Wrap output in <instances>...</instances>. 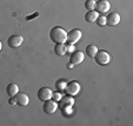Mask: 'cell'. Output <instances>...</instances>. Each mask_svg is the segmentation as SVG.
I'll use <instances>...</instances> for the list:
<instances>
[{"mask_svg":"<svg viewBox=\"0 0 133 126\" xmlns=\"http://www.w3.org/2000/svg\"><path fill=\"white\" fill-rule=\"evenodd\" d=\"M66 85H67V83H66L65 80H58L55 86H57V90H58L59 92H61V91H65Z\"/></svg>","mask_w":133,"mask_h":126,"instance_id":"ac0fdd59","label":"cell"},{"mask_svg":"<svg viewBox=\"0 0 133 126\" xmlns=\"http://www.w3.org/2000/svg\"><path fill=\"white\" fill-rule=\"evenodd\" d=\"M43 110L45 113L47 114H53L57 110H58V104L55 100H52V99H48V100L44 101L43 105Z\"/></svg>","mask_w":133,"mask_h":126,"instance_id":"5b68a950","label":"cell"},{"mask_svg":"<svg viewBox=\"0 0 133 126\" xmlns=\"http://www.w3.org/2000/svg\"><path fill=\"white\" fill-rule=\"evenodd\" d=\"M96 23L98 26L103 27V26L106 25V17L105 15H98V18L96 19Z\"/></svg>","mask_w":133,"mask_h":126,"instance_id":"e0dca14e","label":"cell"},{"mask_svg":"<svg viewBox=\"0 0 133 126\" xmlns=\"http://www.w3.org/2000/svg\"><path fill=\"white\" fill-rule=\"evenodd\" d=\"M54 53L58 57H64L66 53H67L66 45H65V44H55V46H54Z\"/></svg>","mask_w":133,"mask_h":126,"instance_id":"4fadbf2b","label":"cell"},{"mask_svg":"<svg viewBox=\"0 0 133 126\" xmlns=\"http://www.w3.org/2000/svg\"><path fill=\"white\" fill-rule=\"evenodd\" d=\"M66 66H67L68 68H72V67H73V65H72V64H71V63H68V64H67V65H66Z\"/></svg>","mask_w":133,"mask_h":126,"instance_id":"603a6c76","label":"cell"},{"mask_svg":"<svg viewBox=\"0 0 133 126\" xmlns=\"http://www.w3.org/2000/svg\"><path fill=\"white\" fill-rule=\"evenodd\" d=\"M84 59H85L84 52H81V51H74V52H72V54L70 57V63L72 65H79V64H81L84 61Z\"/></svg>","mask_w":133,"mask_h":126,"instance_id":"52a82bcc","label":"cell"},{"mask_svg":"<svg viewBox=\"0 0 133 126\" xmlns=\"http://www.w3.org/2000/svg\"><path fill=\"white\" fill-rule=\"evenodd\" d=\"M50 38L55 44H65L67 41V32L60 26H54L50 32Z\"/></svg>","mask_w":133,"mask_h":126,"instance_id":"6da1fadb","label":"cell"},{"mask_svg":"<svg viewBox=\"0 0 133 126\" xmlns=\"http://www.w3.org/2000/svg\"><path fill=\"white\" fill-rule=\"evenodd\" d=\"M6 92L10 97H15V94L19 92V87H18L17 84H8L7 87H6Z\"/></svg>","mask_w":133,"mask_h":126,"instance_id":"5bb4252c","label":"cell"},{"mask_svg":"<svg viewBox=\"0 0 133 126\" xmlns=\"http://www.w3.org/2000/svg\"><path fill=\"white\" fill-rule=\"evenodd\" d=\"M81 35H83V33H81L80 30H78V28H73V30H71L70 32L67 33V43L77 44L81 39Z\"/></svg>","mask_w":133,"mask_h":126,"instance_id":"8992f818","label":"cell"},{"mask_svg":"<svg viewBox=\"0 0 133 126\" xmlns=\"http://www.w3.org/2000/svg\"><path fill=\"white\" fill-rule=\"evenodd\" d=\"M97 52H98V47H97L96 45H88L87 47H86V54H87L88 57H91V58H94Z\"/></svg>","mask_w":133,"mask_h":126,"instance_id":"2e32d148","label":"cell"},{"mask_svg":"<svg viewBox=\"0 0 133 126\" xmlns=\"http://www.w3.org/2000/svg\"><path fill=\"white\" fill-rule=\"evenodd\" d=\"M61 98H63V96H61L60 92H58V91H57V92H53V94H52V99H53V100L59 101Z\"/></svg>","mask_w":133,"mask_h":126,"instance_id":"ffe728a7","label":"cell"},{"mask_svg":"<svg viewBox=\"0 0 133 126\" xmlns=\"http://www.w3.org/2000/svg\"><path fill=\"white\" fill-rule=\"evenodd\" d=\"M111 8V4L108 0H99V1H96V8L94 10L98 13H106L108 12Z\"/></svg>","mask_w":133,"mask_h":126,"instance_id":"9c48e42d","label":"cell"},{"mask_svg":"<svg viewBox=\"0 0 133 126\" xmlns=\"http://www.w3.org/2000/svg\"><path fill=\"white\" fill-rule=\"evenodd\" d=\"M15 100H17V105H20V106H27L28 104H30V98H28V96L26 93H24V92H18L17 94H15Z\"/></svg>","mask_w":133,"mask_h":126,"instance_id":"7c38bea8","label":"cell"},{"mask_svg":"<svg viewBox=\"0 0 133 126\" xmlns=\"http://www.w3.org/2000/svg\"><path fill=\"white\" fill-rule=\"evenodd\" d=\"M8 104H10L11 106L13 105H17V100H15L14 97H10V100H8Z\"/></svg>","mask_w":133,"mask_h":126,"instance_id":"7402d4cb","label":"cell"},{"mask_svg":"<svg viewBox=\"0 0 133 126\" xmlns=\"http://www.w3.org/2000/svg\"><path fill=\"white\" fill-rule=\"evenodd\" d=\"M65 92L67 96H71V97H74L80 92V84L78 83L77 80H72L70 83H67L65 87Z\"/></svg>","mask_w":133,"mask_h":126,"instance_id":"277c9868","label":"cell"},{"mask_svg":"<svg viewBox=\"0 0 133 126\" xmlns=\"http://www.w3.org/2000/svg\"><path fill=\"white\" fill-rule=\"evenodd\" d=\"M94 60H96V63L98 64V65L105 66V65H107V64L110 63L111 57H110V54H108L106 51L100 50V51H98V52L96 53V56H94Z\"/></svg>","mask_w":133,"mask_h":126,"instance_id":"3957f363","label":"cell"},{"mask_svg":"<svg viewBox=\"0 0 133 126\" xmlns=\"http://www.w3.org/2000/svg\"><path fill=\"white\" fill-rule=\"evenodd\" d=\"M1 48H3V43H1V40H0V51H1Z\"/></svg>","mask_w":133,"mask_h":126,"instance_id":"cb8c5ba5","label":"cell"},{"mask_svg":"<svg viewBox=\"0 0 133 126\" xmlns=\"http://www.w3.org/2000/svg\"><path fill=\"white\" fill-rule=\"evenodd\" d=\"M85 7L86 10H94L96 8V0H86V3H85Z\"/></svg>","mask_w":133,"mask_h":126,"instance_id":"d6986e66","label":"cell"},{"mask_svg":"<svg viewBox=\"0 0 133 126\" xmlns=\"http://www.w3.org/2000/svg\"><path fill=\"white\" fill-rule=\"evenodd\" d=\"M60 103H59V105H58V107L60 109V111L63 112L65 116H67V112H68V114L71 113V109H72V106H73V104H74V100H73V98L71 96H66V97H63V98L60 99Z\"/></svg>","mask_w":133,"mask_h":126,"instance_id":"7a4b0ae2","label":"cell"},{"mask_svg":"<svg viewBox=\"0 0 133 126\" xmlns=\"http://www.w3.org/2000/svg\"><path fill=\"white\" fill-rule=\"evenodd\" d=\"M52 94L53 92L50 87H41L38 91V98L41 101H46L48 99H52Z\"/></svg>","mask_w":133,"mask_h":126,"instance_id":"ba28073f","label":"cell"},{"mask_svg":"<svg viewBox=\"0 0 133 126\" xmlns=\"http://www.w3.org/2000/svg\"><path fill=\"white\" fill-rule=\"evenodd\" d=\"M23 41H24V38L21 35H11L10 38L7 39V45L10 47L18 48V47H20Z\"/></svg>","mask_w":133,"mask_h":126,"instance_id":"8fae6325","label":"cell"},{"mask_svg":"<svg viewBox=\"0 0 133 126\" xmlns=\"http://www.w3.org/2000/svg\"><path fill=\"white\" fill-rule=\"evenodd\" d=\"M66 50H67V53L68 52H74V44H70L68 43L67 45H66Z\"/></svg>","mask_w":133,"mask_h":126,"instance_id":"44dd1931","label":"cell"},{"mask_svg":"<svg viewBox=\"0 0 133 126\" xmlns=\"http://www.w3.org/2000/svg\"><path fill=\"white\" fill-rule=\"evenodd\" d=\"M98 12L94 10L92 11H88L87 13L85 14V20L88 21V23H96V19L98 18Z\"/></svg>","mask_w":133,"mask_h":126,"instance_id":"9a60e30c","label":"cell"},{"mask_svg":"<svg viewBox=\"0 0 133 126\" xmlns=\"http://www.w3.org/2000/svg\"><path fill=\"white\" fill-rule=\"evenodd\" d=\"M120 23V14L118 12H111L110 14L106 17V25L110 26H117Z\"/></svg>","mask_w":133,"mask_h":126,"instance_id":"30bf717a","label":"cell"}]
</instances>
